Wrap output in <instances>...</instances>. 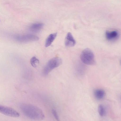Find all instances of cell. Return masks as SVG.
<instances>
[{"label":"cell","instance_id":"cell-1","mask_svg":"<svg viewBox=\"0 0 121 121\" xmlns=\"http://www.w3.org/2000/svg\"><path fill=\"white\" fill-rule=\"evenodd\" d=\"M20 108L23 113L30 119L36 121H41L44 118L42 110L38 107L29 104H22Z\"/></svg>","mask_w":121,"mask_h":121},{"label":"cell","instance_id":"cell-2","mask_svg":"<svg viewBox=\"0 0 121 121\" xmlns=\"http://www.w3.org/2000/svg\"><path fill=\"white\" fill-rule=\"evenodd\" d=\"M80 57L82 61L86 65H93L96 63L94 54L89 48L84 50L81 54Z\"/></svg>","mask_w":121,"mask_h":121},{"label":"cell","instance_id":"cell-3","mask_svg":"<svg viewBox=\"0 0 121 121\" xmlns=\"http://www.w3.org/2000/svg\"><path fill=\"white\" fill-rule=\"evenodd\" d=\"M62 62L61 59L56 57L50 60L45 66L43 70V73L47 75L54 68L60 65Z\"/></svg>","mask_w":121,"mask_h":121},{"label":"cell","instance_id":"cell-4","mask_svg":"<svg viewBox=\"0 0 121 121\" xmlns=\"http://www.w3.org/2000/svg\"><path fill=\"white\" fill-rule=\"evenodd\" d=\"M0 112L6 115L13 117H17L20 115L19 113L14 109L0 105Z\"/></svg>","mask_w":121,"mask_h":121},{"label":"cell","instance_id":"cell-5","mask_svg":"<svg viewBox=\"0 0 121 121\" xmlns=\"http://www.w3.org/2000/svg\"><path fill=\"white\" fill-rule=\"evenodd\" d=\"M15 38L17 41L22 42L35 41L39 39V37L30 34L17 36Z\"/></svg>","mask_w":121,"mask_h":121},{"label":"cell","instance_id":"cell-6","mask_svg":"<svg viewBox=\"0 0 121 121\" xmlns=\"http://www.w3.org/2000/svg\"><path fill=\"white\" fill-rule=\"evenodd\" d=\"M119 36L118 32L117 30L107 31L105 33L107 39L109 41H113L117 39Z\"/></svg>","mask_w":121,"mask_h":121},{"label":"cell","instance_id":"cell-7","mask_svg":"<svg viewBox=\"0 0 121 121\" xmlns=\"http://www.w3.org/2000/svg\"><path fill=\"white\" fill-rule=\"evenodd\" d=\"M65 43V45L67 47H72L75 45L76 41L70 33L69 32L67 34Z\"/></svg>","mask_w":121,"mask_h":121},{"label":"cell","instance_id":"cell-8","mask_svg":"<svg viewBox=\"0 0 121 121\" xmlns=\"http://www.w3.org/2000/svg\"><path fill=\"white\" fill-rule=\"evenodd\" d=\"M43 26L42 23H37L31 25L29 27V29L31 32L37 33L40 31Z\"/></svg>","mask_w":121,"mask_h":121},{"label":"cell","instance_id":"cell-9","mask_svg":"<svg viewBox=\"0 0 121 121\" xmlns=\"http://www.w3.org/2000/svg\"><path fill=\"white\" fill-rule=\"evenodd\" d=\"M57 35V33L50 34L47 38L45 43V46L47 47L50 46L55 39Z\"/></svg>","mask_w":121,"mask_h":121},{"label":"cell","instance_id":"cell-10","mask_svg":"<svg viewBox=\"0 0 121 121\" xmlns=\"http://www.w3.org/2000/svg\"><path fill=\"white\" fill-rule=\"evenodd\" d=\"M105 94L104 91L102 89H97L94 91V94L95 97L98 99H102L104 97Z\"/></svg>","mask_w":121,"mask_h":121},{"label":"cell","instance_id":"cell-11","mask_svg":"<svg viewBox=\"0 0 121 121\" xmlns=\"http://www.w3.org/2000/svg\"><path fill=\"white\" fill-rule=\"evenodd\" d=\"M98 111L99 115L102 117L105 115L106 111L105 108L102 104H100L98 106Z\"/></svg>","mask_w":121,"mask_h":121},{"label":"cell","instance_id":"cell-12","mask_svg":"<svg viewBox=\"0 0 121 121\" xmlns=\"http://www.w3.org/2000/svg\"><path fill=\"white\" fill-rule=\"evenodd\" d=\"M30 62L31 65L33 67H36V64L39 63V61L35 57L33 56L30 59Z\"/></svg>","mask_w":121,"mask_h":121},{"label":"cell","instance_id":"cell-13","mask_svg":"<svg viewBox=\"0 0 121 121\" xmlns=\"http://www.w3.org/2000/svg\"><path fill=\"white\" fill-rule=\"evenodd\" d=\"M52 114L57 121H60L59 117L56 111L54 109L52 110Z\"/></svg>","mask_w":121,"mask_h":121}]
</instances>
